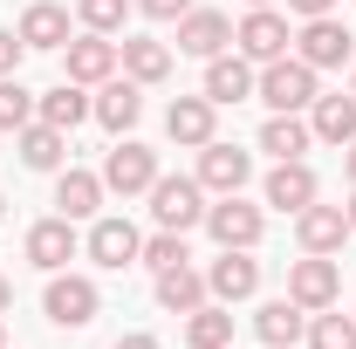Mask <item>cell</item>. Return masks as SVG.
Instances as JSON below:
<instances>
[{"mask_svg":"<svg viewBox=\"0 0 356 349\" xmlns=\"http://www.w3.org/2000/svg\"><path fill=\"white\" fill-rule=\"evenodd\" d=\"M254 96H261L274 117H302L315 96V69L302 62V55H281V62H261V83H254Z\"/></svg>","mask_w":356,"mask_h":349,"instance_id":"cell-1","label":"cell"},{"mask_svg":"<svg viewBox=\"0 0 356 349\" xmlns=\"http://www.w3.org/2000/svg\"><path fill=\"white\" fill-rule=\"evenodd\" d=\"M151 219L165 226V233H192V226H206V185L199 178H165L151 185Z\"/></svg>","mask_w":356,"mask_h":349,"instance_id":"cell-2","label":"cell"},{"mask_svg":"<svg viewBox=\"0 0 356 349\" xmlns=\"http://www.w3.org/2000/svg\"><path fill=\"white\" fill-rule=\"evenodd\" d=\"M96 308H103V295H96V281H89V274H48L42 315L55 322V329H89V322H96Z\"/></svg>","mask_w":356,"mask_h":349,"instance_id":"cell-3","label":"cell"},{"mask_svg":"<svg viewBox=\"0 0 356 349\" xmlns=\"http://www.w3.org/2000/svg\"><path fill=\"white\" fill-rule=\"evenodd\" d=\"M206 295L213 302H254L261 295V261H254V247H220V261L206 267Z\"/></svg>","mask_w":356,"mask_h":349,"instance_id":"cell-4","label":"cell"},{"mask_svg":"<svg viewBox=\"0 0 356 349\" xmlns=\"http://www.w3.org/2000/svg\"><path fill=\"white\" fill-rule=\"evenodd\" d=\"M295 55L322 76V69H343V62L356 55V35L336 21V14H315V21H302V35H295Z\"/></svg>","mask_w":356,"mask_h":349,"instance_id":"cell-5","label":"cell"},{"mask_svg":"<svg viewBox=\"0 0 356 349\" xmlns=\"http://www.w3.org/2000/svg\"><path fill=\"white\" fill-rule=\"evenodd\" d=\"M233 48L247 55V62H281L295 35H288V14H274V7H247V21L233 28Z\"/></svg>","mask_w":356,"mask_h":349,"instance_id":"cell-6","label":"cell"},{"mask_svg":"<svg viewBox=\"0 0 356 349\" xmlns=\"http://www.w3.org/2000/svg\"><path fill=\"white\" fill-rule=\"evenodd\" d=\"M151 185H158V151H151V144H137V137H124V144L103 158V192L137 199V192H151Z\"/></svg>","mask_w":356,"mask_h":349,"instance_id":"cell-7","label":"cell"},{"mask_svg":"<svg viewBox=\"0 0 356 349\" xmlns=\"http://www.w3.org/2000/svg\"><path fill=\"white\" fill-rule=\"evenodd\" d=\"M206 233H213L220 247H261L267 213H261V206H247L240 192H220V206H206Z\"/></svg>","mask_w":356,"mask_h":349,"instance_id":"cell-8","label":"cell"},{"mask_svg":"<svg viewBox=\"0 0 356 349\" xmlns=\"http://www.w3.org/2000/svg\"><path fill=\"white\" fill-rule=\"evenodd\" d=\"M336 295H343V267L329 261V254H302V261L288 267V302H302L315 315V308H336Z\"/></svg>","mask_w":356,"mask_h":349,"instance_id":"cell-9","label":"cell"},{"mask_svg":"<svg viewBox=\"0 0 356 349\" xmlns=\"http://www.w3.org/2000/svg\"><path fill=\"white\" fill-rule=\"evenodd\" d=\"M83 254L96 267H110V274H124V267H137V254H144V233H137L131 219H89Z\"/></svg>","mask_w":356,"mask_h":349,"instance_id":"cell-10","label":"cell"},{"mask_svg":"<svg viewBox=\"0 0 356 349\" xmlns=\"http://www.w3.org/2000/svg\"><path fill=\"white\" fill-rule=\"evenodd\" d=\"M213 124H220V103L199 89V96H172V110H165V137L185 144V151H199V144H213Z\"/></svg>","mask_w":356,"mask_h":349,"instance_id":"cell-11","label":"cell"},{"mask_svg":"<svg viewBox=\"0 0 356 349\" xmlns=\"http://www.w3.org/2000/svg\"><path fill=\"white\" fill-rule=\"evenodd\" d=\"M89 117L103 124V131H131L137 117H144V83H131V76H110V83H96V103H89Z\"/></svg>","mask_w":356,"mask_h":349,"instance_id":"cell-12","label":"cell"},{"mask_svg":"<svg viewBox=\"0 0 356 349\" xmlns=\"http://www.w3.org/2000/svg\"><path fill=\"white\" fill-rule=\"evenodd\" d=\"M254 178V151H240V144H199V185L206 192H240Z\"/></svg>","mask_w":356,"mask_h":349,"instance_id":"cell-13","label":"cell"},{"mask_svg":"<svg viewBox=\"0 0 356 349\" xmlns=\"http://www.w3.org/2000/svg\"><path fill=\"white\" fill-rule=\"evenodd\" d=\"M295 240H302V254H343V240H350V213L315 199V206L295 213Z\"/></svg>","mask_w":356,"mask_h":349,"instance_id":"cell-14","label":"cell"},{"mask_svg":"<svg viewBox=\"0 0 356 349\" xmlns=\"http://www.w3.org/2000/svg\"><path fill=\"white\" fill-rule=\"evenodd\" d=\"M62 62H69V83H83V89H96V83H110L124 62H117V42L110 35H76V42L62 48Z\"/></svg>","mask_w":356,"mask_h":349,"instance_id":"cell-15","label":"cell"},{"mask_svg":"<svg viewBox=\"0 0 356 349\" xmlns=\"http://www.w3.org/2000/svg\"><path fill=\"white\" fill-rule=\"evenodd\" d=\"M315 199H322V185H315L309 158H281V165L267 172V206H274V213H302Z\"/></svg>","mask_w":356,"mask_h":349,"instance_id":"cell-16","label":"cell"},{"mask_svg":"<svg viewBox=\"0 0 356 349\" xmlns=\"http://www.w3.org/2000/svg\"><path fill=\"white\" fill-rule=\"evenodd\" d=\"M226 42H233V21H226L220 7H192V14L178 21V55L213 62V55H226Z\"/></svg>","mask_w":356,"mask_h":349,"instance_id":"cell-17","label":"cell"},{"mask_svg":"<svg viewBox=\"0 0 356 349\" xmlns=\"http://www.w3.org/2000/svg\"><path fill=\"white\" fill-rule=\"evenodd\" d=\"M28 261L42 267V274H62V267L76 261V219H35L28 226Z\"/></svg>","mask_w":356,"mask_h":349,"instance_id":"cell-18","label":"cell"},{"mask_svg":"<svg viewBox=\"0 0 356 349\" xmlns=\"http://www.w3.org/2000/svg\"><path fill=\"white\" fill-rule=\"evenodd\" d=\"M117 62H124V76H131V83H144V89L172 76V48L151 42V35H124V42H117Z\"/></svg>","mask_w":356,"mask_h":349,"instance_id":"cell-19","label":"cell"},{"mask_svg":"<svg viewBox=\"0 0 356 349\" xmlns=\"http://www.w3.org/2000/svg\"><path fill=\"white\" fill-rule=\"evenodd\" d=\"M254 83H261V76H254L247 55H213V62H206V96H213L220 110H226V103H247Z\"/></svg>","mask_w":356,"mask_h":349,"instance_id":"cell-20","label":"cell"},{"mask_svg":"<svg viewBox=\"0 0 356 349\" xmlns=\"http://www.w3.org/2000/svg\"><path fill=\"white\" fill-rule=\"evenodd\" d=\"M254 329H261V343H267V349H295L302 336H309V308L288 302V295H281V302H261Z\"/></svg>","mask_w":356,"mask_h":349,"instance_id":"cell-21","label":"cell"},{"mask_svg":"<svg viewBox=\"0 0 356 349\" xmlns=\"http://www.w3.org/2000/svg\"><path fill=\"white\" fill-rule=\"evenodd\" d=\"M55 206H62V219H96V206H103V172L62 165L55 172Z\"/></svg>","mask_w":356,"mask_h":349,"instance_id":"cell-22","label":"cell"},{"mask_svg":"<svg viewBox=\"0 0 356 349\" xmlns=\"http://www.w3.org/2000/svg\"><path fill=\"white\" fill-rule=\"evenodd\" d=\"M89 103H96V96H89L83 83H69V76H62L55 89H42V96H35V117H42V124H55V131H76V124L89 117Z\"/></svg>","mask_w":356,"mask_h":349,"instance_id":"cell-23","label":"cell"},{"mask_svg":"<svg viewBox=\"0 0 356 349\" xmlns=\"http://www.w3.org/2000/svg\"><path fill=\"white\" fill-rule=\"evenodd\" d=\"M21 165H28V172H62V158H69V131H55V124H42V117H35V124H21Z\"/></svg>","mask_w":356,"mask_h":349,"instance_id":"cell-24","label":"cell"},{"mask_svg":"<svg viewBox=\"0 0 356 349\" xmlns=\"http://www.w3.org/2000/svg\"><path fill=\"white\" fill-rule=\"evenodd\" d=\"M199 302H213V295H206V274H199L192 261H178V267H165V274H158V308L192 315Z\"/></svg>","mask_w":356,"mask_h":349,"instance_id":"cell-25","label":"cell"},{"mask_svg":"<svg viewBox=\"0 0 356 349\" xmlns=\"http://www.w3.org/2000/svg\"><path fill=\"white\" fill-rule=\"evenodd\" d=\"M309 131L322 144H356V96H315L309 103Z\"/></svg>","mask_w":356,"mask_h":349,"instance_id":"cell-26","label":"cell"},{"mask_svg":"<svg viewBox=\"0 0 356 349\" xmlns=\"http://www.w3.org/2000/svg\"><path fill=\"white\" fill-rule=\"evenodd\" d=\"M28 48H69V7H55V0H35L28 14H21V28H14Z\"/></svg>","mask_w":356,"mask_h":349,"instance_id":"cell-27","label":"cell"},{"mask_svg":"<svg viewBox=\"0 0 356 349\" xmlns=\"http://www.w3.org/2000/svg\"><path fill=\"white\" fill-rule=\"evenodd\" d=\"M233 343V308L226 302H199L185 315V349H226Z\"/></svg>","mask_w":356,"mask_h":349,"instance_id":"cell-28","label":"cell"},{"mask_svg":"<svg viewBox=\"0 0 356 349\" xmlns=\"http://www.w3.org/2000/svg\"><path fill=\"white\" fill-rule=\"evenodd\" d=\"M309 144H315L309 117H267L261 124V151H274V165H281V158H302Z\"/></svg>","mask_w":356,"mask_h":349,"instance_id":"cell-29","label":"cell"},{"mask_svg":"<svg viewBox=\"0 0 356 349\" xmlns=\"http://www.w3.org/2000/svg\"><path fill=\"white\" fill-rule=\"evenodd\" d=\"M302 343H309V349H356V315H329V308H315Z\"/></svg>","mask_w":356,"mask_h":349,"instance_id":"cell-30","label":"cell"},{"mask_svg":"<svg viewBox=\"0 0 356 349\" xmlns=\"http://www.w3.org/2000/svg\"><path fill=\"white\" fill-rule=\"evenodd\" d=\"M21 124H35V89L21 76H0V131H21Z\"/></svg>","mask_w":356,"mask_h":349,"instance_id":"cell-31","label":"cell"},{"mask_svg":"<svg viewBox=\"0 0 356 349\" xmlns=\"http://www.w3.org/2000/svg\"><path fill=\"white\" fill-rule=\"evenodd\" d=\"M76 21H83L89 35H117L131 21V0H76Z\"/></svg>","mask_w":356,"mask_h":349,"instance_id":"cell-32","label":"cell"},{"mask_svg":"<svg viewBox=\"0 0 356 349\" xmlns=\"http://www.w3.org/2000/svg\"><path fill=\"white\" fill-rule=\"evenodd\" d=\"M178 261H192V254H185V233H165V226H158V233L144 240V254H137V267H151V274H165V267H178Z\"/></svg>","mask_w":356,"mask_h":349,"instance_id":"cell-33","label":"cell"},{"mask_svg":"<svg viewBox=\"0 0 356 349\" xmlns=\"http://www.w3.org/2000/svg\"><path fill=\"white\" fill-rule=\"evenodd\" d=\"M199 0H137V14H151V21H185Z\"/></svg>","mask_w":356,"mask_h":349,"instance_id":"cell-34","label":"cell"},{"mask_svg":"<svg viewBox=\"0 0 356 349\" xmlns=\"http://www.w3.org/2000/svg\"><path fill=\"white\" fill-rule=\"evenodd\" d=\"M21 55H28V42L14 28H0V76H21Z\"/></svg>","mask_w":356,"mask_h":349,"instance_id":"cell-35","label":"cell"},{"mask_svg":"<svg viewBox=\"0 0 356 349\" xmlns=\"http://www.w3.org/2000/svg\"><path fill=\"white\" fill-rule=\"evenodd\" d=\"M336 0H288V14H302V21H315V14H329Z\"/></svg>","mask_w":356,"mask_h":349,"instance_id":"cell-36","label":"cell"},{"mask_svg":"<svg viewBox=\"0 0 356 349\" xmlns=\"http://www.w3.org/2000/svg\"><path fill=\"white\" fill-rule=\"evenodd\" d=\"M110 349H158V336H144V329H131V336H117Z\"/></svg>","mask_w":356,"mask_h":349,"instance_id":"cell-37","label":"cell"},{"mask_svg":"<svg viewBox=\"0 0 356 349\" xmlns=\"http://www.w3.org/2000/svg\"><path fill=\"white\" fill-rule=\"evenodd\" d=\"M343 178L356 185V144H343Z\"/></svg>","mask_w":356,"mask_h":349,"instance_id":"cell-38","label":"cell"},{"mask_svg":"<svg viewBox=\"0 0 356 349\" xmlns=\"http://www.w3.org/2000/svg\"><path fill=\"white\" fill-rule=\"evenodd\" d=\"M7 308H14V281L0 274V315H7Z\"/></svg>","mask_w":356,"mask_h":349,"instance_id":"cell-39","label":"cell"},{"mask_svg":"<svg viewBox=\"0 0 356 349\" xmlns=\"http://www.w3.org/2000/svg\"><path fill=\"white\" fill-rule=\"evenodd\" d=\"M343 213H350V233H356V199H350V206H343Z\"/></svg>","mask_w":356,"mask_h":349,"instance_id":"cell-40","label":"cell"},{"mask_svg":"<svg viewBox=\"0 0 356 349\" xmlns=\"http://www.w3.org/2000/svg\"><path fill=\"white\" fill-rule=\"evenodd\" d=\"M247 7H274V0H247Z\"/></svg>","mask_w":356,"mask_h":349,"instance_id":"cell-41","label":"cell"},{"mask_svg":"<svg viewBox=\"0 0 356 349\" xmlns=\"http://www.w3.org/2000/svg\"><path fill=\"white\" fill-rule=\"evenodd\" d=\"M0 349H7V329H0Z\"/></svg>","mask_w":356,"mask_h":349,"instance_id":"cell-42","label":"cell"},{"mask_svg":"<svg viewBox=\"0 0 356 349\" xmlns=\"http://www.w3.org/2000/svg\"><path fill=\"white\" fill-rule=\"evenodd\" d=\"M350 96H356V76H350Z\"/></svg>","mask_w":356,"mask_h":349,"instance_id":"cell-43","label":"cell"},{"mask_svg":"<svg viewBox=\"0 0 356 349\" xmlns=\"http://www.w3.org/2000/svg\"><path fill=\"white\" fill-rule=\"evenodd\" d=\"M0 213H7V199H0Z\"/></svg>","mask_w":356,"mask_h":349,"instance_id":"cell-44","label":"cell"},{"mask_svg":"<svg viewBox=\"0 0 356 349\" xmlns=\"http://www.w3.org/2000/svg\"><path fill=\"white\" fill-rule=\"evenodd\" d=\"M226 349H233V343H226Z\"/></svg>","mask_w":356,"mask_h":349,"instance_id":"cell-45","label":"cell"}]
</instances>
